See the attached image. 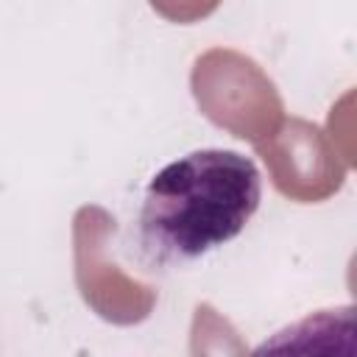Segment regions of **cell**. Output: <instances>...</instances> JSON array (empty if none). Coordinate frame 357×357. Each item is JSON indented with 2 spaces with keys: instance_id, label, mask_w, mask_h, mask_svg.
<instances>
[{
  "instance_id": "cell-1",
  "label": "cell",
  "mask_w": 357,
  "mask_h": 357,
  "mask_svg": "<svg viewBox=\"0 0 357 357\" xmlns=\"http://www.w3.org/2000/svg\"><path fill=\"white\" fill-rule=\"evenodd\" d=\"M262 201L254 159L201 148L165 165L145 187L137 215L139 257L151 268H176L234 240Z\"/></svg>"
}]
</instances>
